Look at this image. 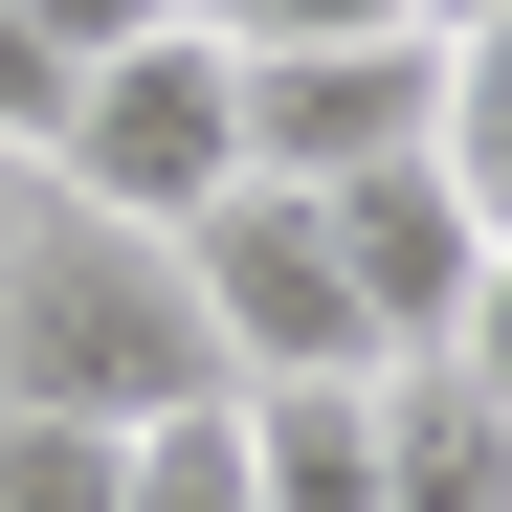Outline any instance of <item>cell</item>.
<instances>
[{"label":"cell","instance_id":"cell-1","mask_svg":"<svg viewBox=\"0 0 512 512\" xmlns=\"http://www.w3.org/2000/svg\"><path fill=\"white\" fill-rule=\"evenodd\" d=\"M223 401V334L179 290V245H134V223H23V268H0V423H179Z\"/></svg>","mask_w":512,"mask_h":512},{"label":"cell","instance_id":"cell-2","mask_svg":"<svg viewBox=\"0 0 512 512\" xmlns=\"http://www.w3.org/2000/svg\"><path fill=\"white\" fill-rule=\"evenodd\" d=\"M223 179H245V67H223L201 23H134L112 67H67V134H45V201H67V223L179 245Z\"/></svg>","mask_w":512,"mask_h":512},{"label":"cell","instance_id":"cell-3","mask_svg":"<svg viewBox=\"0 0 512 512\" xmlns=\"http://www.w3.org/2000/svg\"><path fill=\"white\" fill-rule=\"evenodd\" d=\"M179 290L223 334V401H268V379H401L379 312H357V268H334V201H290V179H223L179 223Z\"/></svg>","mask_w":512,"mask_h":512},{"label":"cell","instance_id":"cell-4","mask_svg":"<svg viewBox=\"0 0 512 512\" xmlns=\"http://www.w3.org/2000/svg\"><path fill=\"white\" fill-rule=\"evenodd\" d=\"M245 67V179H379V156H423V112H446V45H223Z\"/></svg>","mask_w":512,"mask_h":512},{"label":"cell","instance_id":"cell-5","mask_svg":"<svg viewBox=\"0 0 512 512\" xmlns=\"http://www.w3.org/2000/svg\"><path fill=\"white\" fill-rule=\"evenodd\" d=\"M334 268H357L379 357H468V312H490V268H512V245L468 223V179H446V156H379V179H334Z\"/></svg>","mask_w":512,"mask_h":512},{"label":"cell","instance_id":"cell-6","mask_svg":"<svg viewBox=\"0 0 512 512\" xmlns=\"http://www.w3.org/2000/svg\"><path fill=\"white\" fill-rule=\"evenodd\" d=\"M379 512H512V401L468 357H401L379 379Z\"/></svg>","mask_w":512,"mask_h":512},{"label":"cell","instance_id":"cell-7","mask_svg":"<svg viewBox=\"0 0 512 512\" xmlns=\"http://www.w3.org/2000/svg\"><path fill=\"white\" fill-rule=\"evenodd\" d=\"M223 423H245V490L268 512H379V379H268Z\"/></svg>","mask_w":512,"mask_h":512},{"label":"cell","instance_id":"cell-8","mask_svg":"<svg viewBox=\"0 0 512 512\" xmlns=\"http://www.w3.org/2000/svg\"><path fill=\"white\" fill-rule=\"evenodd\" d=\"M423 156H446V179H468V223L512 245V23H490V45H446V112H423Z\"/></svg>","mask_w":512,"mask_h":512},{"label":"cell","instance_id":"cell-9","mask_svg":"<svg viewBox=\"0 0 512 512\" xmlns=\"http://www.w3.org/2000/svg\"><path fill=\"white\" fill-rule=\"evenodd\" d=\"M0 512H134V446L112 423H0Z\"/></svg>","mask_w":512,"mask_h":512},{"label":"cell","instance_id":"cell-10","mask_svg":"<svg viewBox=\"0 0 512 512\" xmlns=\"http://www.w3.org/2000/svg\"><path fill=\"white\" fill-rule=\"evenodd\" d=\"M134 512H268V490H245V423H223V401L134 423Z\"/></svg>","mask_w":512,"mask_h":512},{"label":"cell","instance_id":"cell-11","mask_svg":"<svg viewBox=\"0 0 512 512\" xmlns=\"http://www.w3.org/2000/svg\"><path fill=\"white\" fill-rule=\"evenodd\" d=\"M45 134H67V45L0 0V156H45Z\"/></svg>","mask_w":512,"mask_h":512},{"label":"cell","instance_id":"cell-12","mask_svg":"<svg viewBox=\"0 0 512 512\" xmlns=\"http://www.w3.org/2000/svg\"><path fill=\"white\" fill-rule=\"evenodd\" d=\"M23 23H45V45H67V67H112V45H134V23H179V0H23Z\"/></svg>","mask_w":512,"mask_h":512},{"label":"cell","instance_id":"cell-13","mask_svg":"<svg viewBox=\"0 0 512 512\" xmlns=\"http://www.w3.org/2000/svg\"><path fill=\"white\" fill-rule=\"evenodd\" d=\"M468 379H490V401H512V268H490V312H468Z\"/></svg>","mask_w":512,"mask_h":512},{"label":"cell","instance_id":"cell-14","mask_svg":"<svg viewBox=\"0 0 512 512\" xmlns=\"http://www.w3.org/2000/svg\"><path fill=\"white\" fill-rule=\"evenodd\" d=\"M401 23H423V45H490V23H512V0H401Z\"/></svg>","mask_w":512,"mask_h":512}]
</instances>
